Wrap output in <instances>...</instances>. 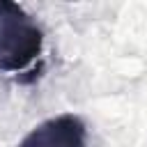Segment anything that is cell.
<instances>
[{"mask_svg":"<svg viewBox=\"0 0 147 147\" xmlns=\"http://www.w3.org/2000/svg\"><path fill=\"white\" fill-rule=\"evenodd\" d=\"M44 48V32L18 2L0 0V71H25Z\"/></svg>","mask_w":147,"mask_h":147,"instance_id":"1","label":"cell"},{"mask_svg":"<svg viewBox=\"0 0 147 147\" xmlns=\"http://www.w3.org/2000/svg\"><path fill=\"white\" fill-rule=\"evenodd\" d=\"M87 129L78 115L64 113L37 124L18 147H85Z\"/></svg>","mask_w":147,"mask_h":147,"instance_id":"2","label":"cell"}]
</instances>
